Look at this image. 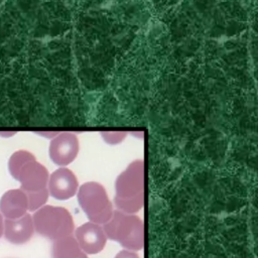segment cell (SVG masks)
Segmentation results:
<instances>
[{
	"instance_id": "3",
	"label": "cell",
	"mask_w": 258,
	"mask_h": 258,
	"mask_svg": "<svg viewBox=\"0 0 258 258\" xmlns=\"http://www.w3.org/2000/svg\"><path fill=\"white\" fill-rule=\"evenodd\" d=\"M115 203L118 209L126 214H134L143 206L142 170L127 169L116 182Z\"/></svg>"
},
{
	"instance_id": "12",
	"label": "cell",
	"mask_w": 258,
	"mask_h": 258,
	"mask_svg": "<svg viewBox=\"0 0 258 258\" xmlns=\"http://www.w3.org/2000/svg\"><path fill=\"white\" fill-rule=\"evenodd\" d=\"M35 159L32 153L26 150H17L15 151L9 158L8 161V169L12 177L16 178L19 170L22 168L24 164H26L28 161Z\"/></svg>"
},
{
	"instance_id": "8",
	"label": "cell",
	"mask_w": 258,
	"mask_h": 258,
	"mask_svg": "<svg viewBox=\"0 0 258 258\" xmlns=\"http://www.w3.org/2000/svg\"><path fill=\"white\" fill-rule=\"evenodd\" d=\"M78 152V140L75 135L61 133L49 146V156L55 164L66 165L72 162Z\"/></svg>"
},
{
	"instance_id": "14",
	"label": "cell",
	"mask_w": 258,
	"mask_h": 258,
	"mask_svg": "<svg viewBox=\"0 0 258 258\" xmlns=\"http://www.w3.org/2000/svg\"><path fill=\"white\" fill-rule=\"evenodd\" d=\"M115 258H139V256L132 251L122 250L115 256Z\"/></svg>"
},
{
	"instance_id": "7",
	"label": "cell",
	"mask_w": 258,
	"mask_h": 258,
	"mask_svg": "<svg viewBox=\"0 0 258 258\" xmlns=\"http://www.w3.org/2000/svg\"><path fill=\"white\" fill-rule=\"evenodd\" d=\"M78 189V180L68 168L56 169L48 177V194L56 200H68L74 197Z\"/></svg>"
},
{
	"instance_id": "1",
	"label": "cell",
	"mask_w": 258,
	"mask_h": 258,
	"mask_svg": "<svg viewBox=\"0 0 258 258\" xmlns=\"http://www.w3.org/2000/svg\"><path fill=\"white\" fill-rule=\"evenodd\" d=\"M103 230L106 237L118 242L125 250L134 252L143 248V223L137 216L116 211L111 219L104 224Z\"/></svg>"
},
{
	"instance_id": "13",
	"label": "cell",
	"mask_w": 258,
	"mask_h": 258,
	"mask_svg": "<svg viewBox=\"0 0 258 258\" xmlns=\"http://www.w3.org/2000/svg\"><path fill=\"white\" fill-rule=\"evenodd\" d=\"M27 197V202H28V210L31 212H35L38 209H40L41 207H43V205L45 204V202L47 201L48 198V190L43 189L37 192H32V194H25Z\"/></svg>"
},
{
	"instance_id": "15",
	"label": "cell",
	"mask_w": 258,
	"mask_h": 258,
	"mask_svg": "<svg viewBox=\"0 0 258 258\" xmlns=\"http://www.w3.org/2000/svg\"><path fill=\"white\" fill-rule=\"evenodd\" d=\"M3 230H4V221H3V217L0 214V238L3 235Z\"/></svg>"
},
{
	"instance_id": "5",
	"label": "cell",
	"mask_w": 258,
	"mask_h": 258,
	"mask_svg": "<svg viewBox=\"0 0 258 258\" xmlns=\"http://www.w3.org/2000/svg\"><path fill=\"white\" fill-rule=\"evenodd\" d=\"M48 177L46 168L33 159L22 166L15 179L20 182V189L32 194L46 189Z\"/></svg>"
},
{
	"instance_id": "11",
	"label": "cell",
	"mask_w": 258,
	"mask_h": 258,
	"mask_svg": "<svg viewBox=\"0 0 258 258\" xmlns=\"http://www.w3.org/2000/svg\"><path fill=\"white\" fill-rule=\"evenodd\" d=\"M52 258H88L87 254L80 248L73 236H68L53 242L51 250Z\"/></svg>"
},
{
	"instance_id": "9",
	"label": "cell",
	"mask_w": 258,
	"mask_h": 258,
	"mask_svg": "<svg viewBox=\"0 0 258 258\" xmlns=\"http://www.w3.org/2000/svg\"><path fill=\"white\" fill-rule=\"evenodd\" d=\"M3 233L5 239L12 244L20 245L28 242L34 233L32 217L25 214L16 220L5 219Z\"/></svg>"
},
{
	"instance_id": "6",
	"label": "cell",
	"mask_w": 258,
	"mask_h": 258,
	"mask_svg": "<svg viewBox=\"0 0 258 258\" xmlns=\"http://www.w3.org/2000/svg\"><path fill=\"white\" fill-rule=\"evenodd\" d=\"M76 240L86 254L100 253L107 242L106 234L98 224L88 222L76 230Z\"/></svg>"
},
{
	"instance_id": "2",
	"label": "cell",
	"mask_w": 258,
	"mask_h": 258,
	"mask_svg": "<svg viewBox=\"0 0 258 258\" xmlns=\"http://www.w3.org/2000/svg\"><path fill=\"white\" fill-rule=\"evenodd\" d=\"M32 221L37 234L53 241L72 236L75 229L71 214L61 207L43 206L35 211Z\"/></svg>"
},
{
	"instance_id": "10",
	"label": "cell",
	"mask_w": 258,
	"mask_h": 258,
	"mask_svg": "<svg viewBox=\"0 0 258 258\" xmlns=\"http://www.w3.org/2000/svg\"><path fill=\"white\" fill-rule=\"evenodd\" d=\"M27 210V197L20 188L9 189L0 199V214L8 220H16L23 217Z\"/></svg>"
},
{
	"instance_id": "4",
	"label": "cell",
	"mask_w": 258,
	"mask_h": 258,
	"mask_svg": "<svg viewBox=\"0 0 258 258\" xmlns=\"http://www.w3.org/2000/svg\"><path fill=\"white\" fill-rule=\"evenodd\" d=\"M79 204L95 224H106L113 215L112 204L104 187L97 182H87L79 190Z\"/></svg>"
}]
</instances>
